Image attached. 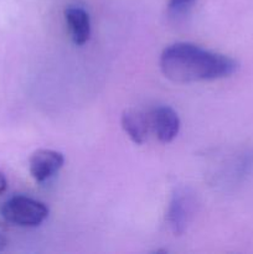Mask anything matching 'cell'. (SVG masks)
<instances>
[{
    "label": "cell",
    "mask_w": 253,
    "mask_h": 254,
    "mask_svg": "<svg viewBox=\"0 0 253 254\" xmlns=\"http://www.w3.org/2000/svg\"><path fill=\"white\" fill-rule=\"evenodd\" d=\"M64 17L74 45L82 46L86 44L91 36V20L88 12L79 6H69L64 10Z\"/></svg>",
    "instance_id": "52a82bcc"
},
{
    "label": "cell",
    "mask_w": 253,
    "mask_h": 254,
    "mask_svg": "<svg viewBox=\"0 0 253 254\" xmlns=\"http://www.w3.org/2000/svg\"><path fill=\"white\" fill-rule=\"evenodd\" d=\"M193 201L185 191H179L174 195L168 211V222L174 233L181 235L186 230L192 216Z\"/></svg>",
    "instance_id": "5b68a950"
},
{
    "label": "cell",
    "mask_w": 253,
    "mask_h": 254,
    "mask_svg": "<svg viewBox=\"0 0 253 254\" xmlns=\"http://www.w3.org/2000/svg\"><path fill=\"white\" fill-rule=\"evenodd\" d=\"M6 189H7V180H6V178H5L4 174L0 171V195L5 192V191H6Z\"/></svg>",
    "instance_id": "9c48e42d"
},
{
    "label": "cell",
    "mask_w": 253,
    "mask_h": 254,
    "mask_svg": "<svg viewBox=\"0 0 253 254\" xmlns=\"http://www.w3.org/2000/svg\"><path fill=\"white\" fill-rule=\"evenodd\" d=\"M64 156L60 151L40 149L30 158V174L37 183H44L56 175L63 166Z\"/></svg>",
    "instance_id": "3957f363"
},
{
    "label": "cell",
    "mask_w": 253,
    "mask_h": 254,
    "mask_svg": "<svg viewBox=\"0 0 253 254\" xmlns=\"http://www.w3.org/2000/svg\"><path fill=\"white\" fill-rule=\"evenodd\" d=\"M150 123L156 138L164 144L171 143L180 130V118L169 106H160L153 111Z\"/></svg>",
    "instance_id": "277c9868"
},
{
    "label": "cell",
    "mask_w": 253,
    "mask_h": 254,
    "mask_svg": "<svg viewBox=\"0 0 253 254\" xmlns=\"http://www.w3.org/2000/svg\"><path fill=\"white\" fill-rule=\"evenodd\" d=\"M1 216L20 227H37L49 217V207L44 202L26 196H14L2 205Z\"/></svg>",
    "instance_id": "7a4b0ae2"
},
{
    "label": "cell",
    "mask_w": 253,
    "mask_h": 254,
    "mask_svg": "<svg viewBox=\"0 0 253 254\" xmlns=\"http://www.w3.org/2000/svg\"><path fill=\"white\" fill-rule=\"evenodd\" d=\"M150 126V119L139 109H126L122 114V128L136 145L145 143Z\"/></svg>",
    "instance_id": "8992f818"
},
{
    "label": "cell",
    "mask_w": 253,
    "mask_h": 254,
    "mask_svg": "<svg viewBox=\"0 0 253 254\" xmlns=\"http://www.w3.org/2000/svg\"><path fill=\"white\" fill-rule=\"evenodd\" d=\"M5 247H6V238L0 233V252H2L5 250Z\"/></svg>",
    "instance_id": "30bf717a"
},
{
    "label": "cell",
    "mask_w": 253,
    "mask_h": 254,
    "mask_svg": "<svg viewBox=\"0 0 253 254\" xmlns=\"http://www.w3.org/2000/svg\"><path fill=\"white\" fill-rule=\"evenodd\" d=\"M159 64L164 76L175 83L226 78L240 67L232 57L189 42H178L164 49Z\"/></svg>",
    "instance_id": "6da1fadb"
},
{
    "label": "cell",
    "mask_w": 253,
    "mask_h": 254,
    "mask_svg": "<svg viewBox=\"0 0 253 254\" xmlns=\"http://www.w3.org/2000/svg\"><path fill=\"white\" fill-rule=\"evenodd\" d=\"M195 2L196 0H169L168 11L171 16L179 17L186 14Z\"/></svg>",
    "instance_id": "ba28073f"
}]
</instances>
